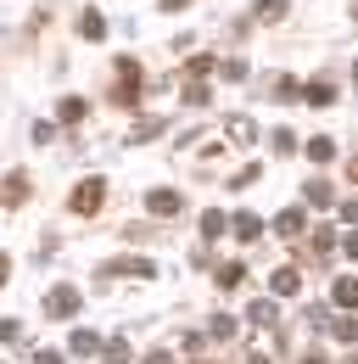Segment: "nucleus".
Masks as SVG:
<instances>
[{
    "instance_id": "nucleus-1",
    "label": "nucleus",
    "mask_w": 358,
    "mask_h": 364,
    "mask_svg": "<svg viewBox=\"0 0 358 364\" xmlns=\"http://www.w3.org/2000/svg\"><path fill=\"white\" fill-rule=\"evenodd\" d=\"M140 90H146V73L134 68V56H124V62H118V90H112V101L134 107V101H140Z\"/></svg>"
},
{
    "instance_id": "nucleus-2",
    "label": "nucleus",
    "mask_w": 358,
    "mask_h": 364,
    "mask_svg": "<svg viewBox=\"0 0 358 364\" xmlns=\"http://www.w3.org/2000/svg\"><path fill=\"white\" fill-rule=\"evenodd\" d=\"M45 309H50V319H67L79 309V291H73V286H50V291H45Z\"/></svg>"
},
{
    "instance_id": "nucleus-3",
    "label": "nucleus",
    "mask_w": 358,
    "mask_h": 364,
    "mask_svg": "<svg viewBox=\"0 0 358 364\" xmlns=\"http://www.w3.org/2000/svg\"><path fill=\"white\" fill-rule=\"evenodd\" d=\"M101 202H107V185L101 180H85L79 191H73V213H95Z\"/></svg>"
},
{
    "instance_id": "nucleus-4",
    "label": "nucleus",
    "mask_w": 358,
    "mask_h": 364,
    "mask_svg": "<svg viewBox=\"0 0 358 364\" xmlns=\"http://www.w3.org/2000/svg\"><path fill=\"white\" fill-rule=\"evenodd\" d=\"M146 208H151V213H163V219H174L185 202H179V191H151V196H146Z\"/></svg>"
},
{
    "instance_id": "nucleus-5",
    "label": "nucleus",
    "mask_w": 358,
    "mask_h": 364,
    "mask_svg": "<svg viewBox=\"0 0 358 364\" xmlns=\"http://www.w3.org/2000/svg\"><path fill=\"white\" fill-rule=\"evenodd\" d=\"M224 140H235V146H252V140H258V129H252V118H241V112H235V118L224 124Z\"/></svg>"
},
{
    "instance_id": "nucleus-6",
    "label": "nucleus",
    "mask_w": 358,
    "mask_h": 364,
    "mask_svg": "<svg viewBox=\"0 0 358 364\" xmlns=\"http://www.w3.org/2000/svg\"><path fill=\"white\" fill-rule=\"evenodd\" d=\"M268 291H274V297H297V291H303V274H297V269H280L274 280H268Z\"/></svg>"
},
{
    "instance_id": "nucleus-7",
    "label": "nucleus",
    "mask_w": 358,
    "mask_h": 364,
    "mask_svg": "<svg viewBox=\"0 0 358 364\" xmlns=\"http://www.w3.org/2000/svg\"><path fill=\"white\" fill-rule=\"evenodd\" d=\"M107 274H151V258H112Z\"/></svg>"
},
{
    "instance_id": "nucleus-8",
    "label": "nucleus",
    "mask_w": 358,
    "mask_h": 364,
    "mask_svg": "<svg viewBox=\"0 0 358 364\" xmlns=\"http://www.w3.org/2000/svg\"><path fill=\"white\" fill-rule=\"evenodd\" d=\"M235 235H241V241H258V235H264V219H258V213H235Z\"/></svg>"
},
{
    "instance_id": "nucleus-9",
    "label": "nucleus",
    "mask_w": 358,
    "mask_h": 364,
    "mask_svg": "<svg viewBox=\"0 0 358 364\" xmlns=\"http://www.w3.org/2000/svg\"><path fill=\"white\" fill-rule=\"evenodd\" d=\"M336 303H342V309H358V274H342V280H336Z\"/></svg>"
},
{
    "instance_id": "nucleus-10",
    "label": "nucleus",
    "mask_w": 358,
    "mask_h": 364,
    "mask_svg": "<svg viewBox=\"0 0 358 364\" xmlns=\"http://www.w3.org/2000/svg\"><path fill=\"white\" fill-rule=\"evenodd\" d=\"M264 95H274V101H297L303 90H297V79H286V73H280V79H268V90H264Z\"/></svg>"
},
{
    "instance_id": "nucleus-11",
    "label": "nucleus",
    "mask_w": 358,
    "mask_h": 364,
    "mask_svg": "<svg viewBox=\"0 0 358 364\" xmlns=\"http://www.w3.org/2000/svg\"><path fill=\"white\" fill-rule=\"evenodd\" d=\"M23 196H28V174H11V185H0V202H11V208H17Z\"/></svg>"
},
{
    "instance_id": "nucleus-12",
    "label": "nucleus",
    "mask_w": 358,
    "mask_h": 364,
    "mask_svg": "<svg viewBox=\"0 0 358 364\" xmlns=\"http://www.w3.org/2000/svg\"><path fill=\"white\" fill-rule=\"evenodd\" d=\"M79 34H85V40H101V34H107V17H101V11H85V17H79Z\"/></svg>"
},
{
    "instance_id": "nucleus-13",
    "label": "nucleus",
    "mask_w": 358,
    "mask_h": 364,
    "mask_svg": "<svg viewBox=\"0 0 358 364\" xmlns=\"http://www.w3.org/2000/svg\"><path fill=\"white\" fill-rule=\"evenodd\" d=\"M274 230H280V235H303V208H286V213L274 219Z\"/></svg>"
},
{
    "instance_id": "nucleus-14",
    "label": "nucleus",
    "mask_w": 358,
    "mask_h": 364,
    "mask_svg": "<svg viewBox=\"0 0 358 364\" xmlns=\"http://www.w3.org/2000/svg\"><path fill=\"white\" fill-rule=\"evenodd\" d=\"M56 118H62V124H79V118H85V95H67V101L56 107Z\"/></svg>"
},
{
    "instance_id": "nucleus-15",
    "label": "nucleus",
    "mask_w": 358,
    "mask_h": 364,
    "mask_svg": "<svg viewBox=\"0 0 358 364\" xmlns=\"http://www.w3.org/2000/svg\"><path fill=\"white\" fill-rule=\"evenodd\" d=\"M229 225H235V219H224L219 208H213V213H202V235H207V241H213V235H224Z\"/></svg>"
},
{
    "instance_id": "nucleus-16",
    "label": "nucleus",
    "mask_w": 358,
    "mask_h": 364,
    "mask_svg": "<svg viewBox=\"0 0 358 364\" xmlns=\"http://www.w3.org/2000/svg\"><path fill=\"white\" fill-rule=\"evenodd\" d=\"M303 95H308L313 107H330V101H336V90H330L325 79H313V85H308V90H303Z\"/></svg>"
},
{
    "instance_id": "nucleus-17",
    "label": "nucleus",
    "mask_w": 358,
    "mask_h": 364,
    "mask_svg": "<svg viewBox=\"0 0 358 364\" xmlns=\"http://www.w3.org/2000/svg\"><path fill=\"white\" fill-rule=\"evenodd\" d=\"M241 280H246V269H241V264H219V286H224V291H235Z\"/></svg>"
},
{
    "instance_id": "nucleus-18",
    "label": "nucleus",
    "mask_w": 358,
    "mask_h": 364,
    "mask_svg": "<svg viewBox=\"0 0 358 364\" xmlns=\"http://www.w3.org/2000/svg\"><path fill=\"white\" fill-rule=\"evenodd\" d=\"M308 157H313V163H330V157H336V140H325V135L308 140Z\"/></svg>"
},
{
    "instance_id": "nucleus-19",
    "label": "nucleus",
    "mask_w": 358,
    "mask_h": 364,
    "mask_svg": "<svg viewBox=\"0 0 358 364\" xmlns=\"http://www.w3.org/2000/svg\"><path fill=\"white\" fill-rule=\"evenodd\" d=\"M308 202H313V208H330L336 196H330V185H325V180H308Z\"/></svg>"
},
{
    "instance_id": "nucleus-20",
    "label": "nucleus",
    "mask_w": 358,
    "mask_h": 364,
    "mask_svg": "<svg viewBox=\"0 0 358 364\" xmlns=\"http://www.w3.org/2000/svg\"><path fill=\"white\" fill-rule=\"evenodd\" d=\"M330 336H336V342H353V336H358V319H330Z\"/></svg>"
},
{
    "instance_id": "nucleus-21",
    "label": "nucleus",
    "mask_w": 358,
    "mask_h": 364,
    "mask_svg": "<svg viewBox=\"0 0 358 364\" xmlns=\"http://www.w3.org/2000/svg\"><path fill=\"white\" fill-rule=\"evenodd\" d=\"M101 342H95V331H73V353H95Z\"/></svg>"
},
{
    "instance_id": "nucleus-22",
    "label": "nucleus",
    "mask_w": 358,
    "mask_h": 364,
    "mask_svg": "<svg viewBox=\"0 0 358 364\" xmlns=\"http://www.w3.org/2000/svg\"><path fill=\"white\" fill-rule=\"evenodd\" d=\"M258 17L274 23V17H286V0H258Z\"/></svg>"
},
{
    "instance_id": "nucleus-23",
    "label": "nucleus",
    "mask_w": 358,
    "mask_h": 364,
    "mask_svg": "<svg viewBox=\"0 0 358 364\" xmlns=\"http://www.w3.org/2000/svg\"><path fill=\"white\" fill-rule=\"evenodd\" d=\"M246 314H252V325H274V303H252Z\"/></svg>"
},
{
    "instance_id": "nucleus-24",
    "label": "nucleus",
    "mask_w": 358,
    "mask_h": 364,
    "mask_svg": "<svg viewBox=\"0 0 358 364\" xmlns=\"http://www.w3.org/2000/svg\"><path fill=\"white\" fill-rule=\"evenodd\" d=\"M107 364H129V342H107Z\"/></svg>"
},
{
    "instance_id": "nucleus-25",
    "label": "nucleus",
    "mask_w": 358,
    "mask_h": 364,
    "mask_svg": "<svg viewBox=\"0 0 358 364\" xmlns=\"http://www.w3.org/2000/svg\"><path fill=\"white\" fill-rule=\"evenodd\" d=\"M157 129H163L157 118H140V124H134V140H151V135H157Z\"/></svg>"
},
{
    "instance_id": "nucleus-26",
    "label": "nucleus",
    "mask_w": 358,
    "mask_h": 364,
    "mask_svg": "<svg viewBox=\"0 0 358 364\" xmlns=\"http://www.w3.org/2000/svg\"><path fill=\"white\" fill-rule=\"evenodd\" d=\"M342 219H347V225H358V202H347V208H342Z\"/></svg>"
},
{
    "instance_id": "nucleus-27",
    "label": "nucleus",
    "mask_w": 358,
    "mask_h": 364,
    "mask_svg": "<svg viewBox=\"0 0 358 364\" xmlns=\"http://www.w3.org/2000/svg\"><path fill=\"white\" fill-rule=\"evenodd\" d=\"M34 364H62V353H34Z\"/></svg>"
},
{
    "instance_id": "nucleus-28",
    "label": "nucleus",
    "mask_w": 358,
    "mask_h": 364,
    "mask_svg": "<svg viewBox=\"0 0 358 364\" xmlns=\"http://www.w3.org/2000/svg\"><path fill=\"white\" fill-rule=\"evenodd\" d=\"M347 252H353V258H358V230H353V235H347Z\"/></svg>"
},
{
    "instance_id": "nucleus-29",
    "label": "nucleus",
    "mask_w": 358,
    "mask_h": 364,
    "mask_svg": "<svg viewBox=\"0 0 358 364\" xmlns=\"http://www.w3.org/2000/svg\"><path fill=\"white\" fill-rule=\"evenodd\" d=\"M241 364H268V359H264V353H246V359H241Z\"/></svg>"
},
{
    "instance_id": "nucleus-30",
    "label": "nucleus",
    "mask_w": 358,
    "mask_h": 364,
    "mask_svg": "<svg viewBox=\"0 0 358 364\" xmlns=\"http://www.w3.org/2000/svg\"><path fill=\"white\" fill-rule=\"evenodd\" d=\"M6 269H11V258H6V252H0V280H6Z\"/></svg>"
},
{
    "instance_id": "nucleus-31",
    "label": "nucleus",
    "mask_w": 358,
    "mask_h": 364,
    "mask_svg": "<svg viewBox=\"0 0 358 364\" xmlns=\"http://www.w3.org/2000/svg\"><path fill=\"white\" fill-rule=\"evenodd\" d=\"M179 6H185V0H163V11H179Z\"/></svg>"
},
{
    "instance_id": "nucleus-32",
    "label": "nucleus",
    "mask_w": 358,
    "mask_h": 364,
    "mask_svg": "<svg viewBox=\"0 0 358 364\" xmlns=\"http://www.w3.org/2000/svg\"><path fill=\"white\" fill-rule=\"evenodd\" d=\"M146 364H168V353H157V359H146Z\"/></svg>"
},
{
    "instance_id": "nucleus-33",
    "label": "nucleus",
    "mask_w": 358,
    "mask_h": 364,
    "mask_svg": "<svg viewBox=\"0 0 358 364\" xmlns=\"http://www.w3.org/2000/svg\"><path fill=\"white\" fill-rule=\"evenodd\" d=\"M347 174H353V180H358V157H353V163H347Z\"/></svg>"
},
{
    "instance_id": "nucleus-34",
    "label": "nucleus",
    "mask_w": 358,
    "mask_h": 364,
    "mask_svg": "<svg viewBox=\"0 0 358 364\" xmlns=\"http://www.w3.org/2000/svg\"><path fill=\"white\" fill-rule=\"evenodd\" d=\"M353 11H358V0H353Z\"/></svg>"
}]
</instances>
